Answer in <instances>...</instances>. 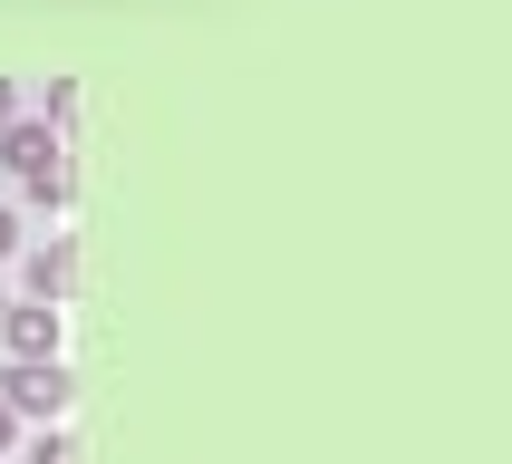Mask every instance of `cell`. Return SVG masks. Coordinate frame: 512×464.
Returning a JSON list of instances; mask_svg holds the SVG:
<instances>
[{"instance_id":"1","label":"cell","mask_w":512,"mask_h":464,"mask_svg":"<svg viewBox=\"0 0 512 464\" xmlns=\"http://www.w3.org/2000/svg\"><path fill=\"white\" fill-rule=\"evenodd\" d=\"M0 165H10V184L39 203H68V145L49 136V116H10L0 126Z\"/></svg>"},{"instance_id":"2","label":"cell","mask_w":512,"mask_h":464,"mask_svg":"<svg viewBox=\"0 0 512 464\" xmlns=\"http://www.w3.org/2000/svg\"><path fill=\"white\" fill-rule=\"evenodd\" d=\"M0 406H10L20 426H58V406H68V368H58V358L10 368V377H0Z\"/></svg>"},{"instance_id":"3","label":"cell","mask_w":512,"mask_h":464,"mask_svg":"<svg viewBox=\"0 0 512 464\" xmlns=\"http://www.w3.org/2000/svg\"><path fill=\"white\" fill-rule=\"evenodd\" d=\"M0 348H10V368H39V358H58V310H49V300L0 310Z\"/></svg>"},{"instance_id":"4","label":"cell","mask_w":512,"mask_h":464,"mask_svg":"<svg viewBox=\"0 0 512 464\" xmlns=\"http://www.w3.org/2000/svg\"><path fill=\"white\" fill-rule=\"evenodd\" d=\"M20 281H29V300H49V310H58V300H68V242L29 252V271H20Z\"/></svg>"},{"instance_id":"5","label":"cell","mask_w":512,"mask_h":464,"mask_svg":"<svg viewBox=\"0 0 512 464\" xmlns=\"http://www.w3.org/2000/svg\"><path fill=\"white\" fill-rule=\"evenodd\" d=\"M10 455H20V464H78V445H68V435H58V426H39V435H20Z\"/></svg>"},{"instance_id":"6","label":"cell","mask_w":512,"mask_h":464,"mask_svg":"<svg viewBox=\"0 0 512 464\" xmlns=\"http://www.w3.org/2000/svg\"><path fill=\"white\" fill-rule=\"evenodd\" d=\"M20 252V223H10V203H0V261Z\"/></svg>"},{"instance_id":"7","label":"cell","mask_w":512,"mask_h":464,"mask_svg":"<svg viewBox=\"0 0 512 464\" xmlns=\"http://www.w3.org/2000/svg\"><path fill=\"white\" fill-rule=\"evenodd\" d=\"M10 445H20V416H10V406H0V464H10Z\"/></svg>"},{"instance_id":"8","label":"cell","mask_w":512,"mask_h":464,"mask_svg":"<svg viewBox=\"0 0 512 464\" xmlns=\"http://www.w3.org/2000/svg\"><path fill=\"white\" fill-rule=\"evenodd\" d=\"M10 116H20V87H10V78H0V126H10Z\"/></svg>"},{"instance_id":"9","label":"cell","mask_w":512,"mask_h":464,"mask_svg":"<svg viewBox=\"0 0 512 464\" xmlns=\"http://www.w3.org/2000/svg\"><path fill=\"white\" fill-rule=\"evenodd\" d=\"M0 310H10V300H0Z\"/></svg>"}]
</instances>
